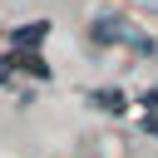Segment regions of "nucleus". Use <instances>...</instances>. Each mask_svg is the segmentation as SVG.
Here are the masks:
<instances>
[{"label":"nucleus","instance_id":"obj_1","mask_svg":"<svg viewBox=\"0 0 158 158\" xmlns=\"http://www.w3.org/2000/svg\"><path fill=\"white\" fill-rule=\"evenodd\" d=\"M44 30H49L44 20H40V25H25V30H15V44H20V49H35V44L44 40Z\"/></svg>","mask_w":158,"mask_h":158},{"label":"nucleus","instance_id":"obj_2","mask_svg":"<svg viewBox=\"0 0 158 158\" xmlns=\"http://www.w3.org/2000/svg\"><path fill=\"white\" fill-rule=\"evenodd\" d=\"M143 123H148V133H158V94H148V118Z\"/></svg>","mask_w":158,"mask_h":158},{"label":"nucleus","instance_id":"obj_3","mask_svg":"<svg viewBox=\"0 0 158 158\" xmlns=\"http://www.w3.org/2000/svg\"><path fill=\"white\" fill-rule=\"evenodd\" d=\"M0 79H5V59H0Z\"/></svg>","mask_w":158,"mask_h":158}]
</instances>
